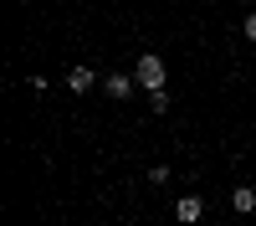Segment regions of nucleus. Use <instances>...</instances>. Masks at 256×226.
Here are the masks:
<instances>
[{
	"label": "nucleus",
	"mask_w": 256,
	"mask_h": 226,
	"mask_svg": "<svg viewBox=\"0 0 256 226\" xmlns=\"http://www.w3.org/2000/svg\"><path fill=\"white\" fill-rule=\"evenodd\" d=\"M134 82H138V93H159L164 82H169L164 57H159V52H138V62H134Z\"/></svg>",
	"instance_id": "1"
},
{
	"label": "nucleus",
	"mask_w": 256,
	"mask_h": 226,
	"mask_svg": "<svg viewBox=\"0 0 256 226\" xmlns=\"http://www.w3.org/2000/svg\"><path fill=\"white\" fill-rule=\"evenodd\" d=\"M200 216H205V200H200V195H180V200H174V221H184V226H195Z\"/></svg>",
	"instance_id": "2"
},
{
	"label": "nucleus",
	"mask_w": 256,
	"mask_h": 226,
	"mask_svg": "<svg viewBox=\"0 0 256 226\" xmlns=\"http://www.w3.org/2000/svg\"><path fill=\"white\" fill-rule=\"evenodd\" d=\"M113 98H134L138 93V82H134V72H108V82H102Z\"/></svg>",
	"instance_id": "3"
},
{
	"label": "nucleus",
	"mask_w": 256,
	"mask_h": 226,
	"mask_svg": "<svg viewBox=\"0 0 256 226\" xmlns=\"http://www.w3.org/2000/svg\"><path fill=\"white\" fill-rule=\"evenodd\" d=\"M230 211H236V216L256 211V185H236V190H230Z\"/></svg>",
	"instance_id": "4"
},
{
	"label": "nucleus",
	"mask_w": 256,
	"mask_h": 226,
	"mask_svg": "<svg viewBox=\"0 0 256 226\" xmlns=\"http://www.w3.org/2000/svg\"><path fill=\"white\" fill-rule=\"evenodd\" d=\"M92 82H98V72H92V67H67V88H72V93H88Z\"/></svg>",
	"instance_id": "5"
},
{
	"label": "nucleus",
	"mask_w": 256,
	"mask_h": 226,
	"mask_svg": "<svg viewBox=\"0 0 256 226\" xmlns=\"http://www.w3.org/2000/svg\"><path fill=\"white\" fill-rule=\"evenodd\" d=\"M148 185H154V190H159V185H169V164H154V170H148Z\"/></svg>",
	"instance_id": "6"
},
{
	"label": "nucleus",
	"mask_w": 256,
	"mask_h": 226,
	"mask_svg": "<svg viewBox=\"0 0 256 226\" xmlns=\"http://www.w3.org/2000/svg\"><path fill=\"white\" fill-rule=\"evenodd\" d=\"M241 36H246V41H256V11H251V16L241 21Z\"/></svg>",
	"instance_id": "7"
}]
</instances>
